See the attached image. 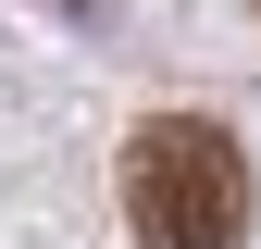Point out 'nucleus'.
<instances>
[{
    "label": "nucleus",
    "instance_id": "obj_1",
    "mask_svg": "<svg viewBox=\"0 0 261 249\" xmlns=\"http://www.w3.org/2000/svg\"><path fill=\"white\" fill-rule=\"evenodd\" d=\"M124 225L137 249H249V150L212 112H149L124 137Z\"/></svg>",
    "mask_w": 261,
    "mask_h": 249
}]
</instances>
